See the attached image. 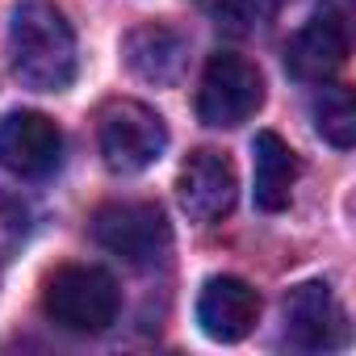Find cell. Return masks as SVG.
Listing matches in <instances>:
<instances>
[{
    "mask_svg": "<svg viewBox=\"0 0 356 356\" xmlns=\"http://www.w3.org/2000/svg\"><path fill=\"white\" fill-rule=\"evenodd\" d=\"M13 76L34 92H63L76 80V34L51 0H22L9 26Z\"/></svg>",
    "mask_w": 356,
    "mask_h": 356,
    "instance_id": "cell-1",
    "label": "cell"
},
{
    "mask_svg": "<svg viewBox=\"0 0 356 356\" xmlns=\"http://www.w3.org/2000/svg\"><path fill=\"white\" fill-rule=\"evenodd\" d=\"M118 281L97 264H63L42 285V310L51 323L76 335H97L118 318Z\"/></svg>",
    "mask_w": 356,
    "mask_h": 356,
    "instance_id": "cell-2",
    "label": "cell"
},
{
    "mask_svg": "<svg viewBox=\"0 0 356 356\" xmlns=\"http://www.w3.org/2000/svg\"><path fill=\"white\" fill-rule=\"evenodd\" d=\"M97 143H101L105 168L130 176V172L151 168L163 155L168 126L143 101H109L101 109V118H97Z\"/></svg>",
    "mask_w": 356,
    "mask_h": 356,
    "instance_id": "cell-3",
    "label": "cell"
},
{
    "mask_svg": "<svg viewBox=\"0 0 356 356\" xmlns=\"http://www.w3.org/2000/svg\"><path fill=\"white\" fill-rule=\"evenodd\" d=\"M264 105V76L235 51L210 55L197 84V118L214 130H235Z\"/></svg>",
    "mask_w": 356,
    "mask_h": 356,
    "instance_id": "cell-4",
    "label": "cell"
},
{
    "mask_svg": "<svg viewBox=\"0 0 356 356\" xmlns=\"http://www.w3.org/2000/svg\"><path fill=\"white\" fill-rule=\"evenodd\" d=\"M92 239L134 268H151L172 252V227L151 202H109L92 214Z\"/></svg>",
    "mask_w": 356,
    "mask_h": 356,
    "instance_id": "cell-5",
    "label": "cell"
},
{
    "mask_svg": "<svg viewBox=\"0 0 356 356\" xmlns=\"http://www.w3.org/2000/svg\"><path fill=\"white\" fill-rule=\"evenodd\" d=\"M0 163L22 181H47L63 163V134L38 109H13L0 118Z\"/></svg>",
    "mask_w": 356,
    "mask_h": 356,
    "instance_id": "cell-6",
    "label": "cell"
},
{
    "mask_svg": "<svg viewBox=\"0 0 356 356\" xmlns=\"http://www.w3.org/2000/svg\"><path fill=\"white\" fill-rule=\"evenodd\" d=\"M235 168L222 151H193L185 163H181V176H176V202L181 210L193 218V222H218L231 214L235 206Z\"/></svg>",
    "mask_w": 356,
    "mask_h": 356,
    "instance_id": "cell-7",
    "label": "cell"
},
{
    "mask_svg": "<svg viewBox=\"0 0 356 356\" xmlns=\"http://www.w3.org/2000/svg\"><path fill=\"white\" fill-rule=\"evenodd\" d=\"M348 63V22L335 9H318L285 47V67L306 84H327Z\"/></svg>",
    "mask_w": 356,
    "mask_h": 356,
    "instance_id": "cell-8",
    "label": "cell"
},
{
    "mask_svg": "<svg viewBox=\"0 0 356 356\" xmlns=\"http://www.w3.org/2000/svg\"><path fill=\"white\" fill-rule=\"evenodd\" d=\"M285 335L302 352H331L348 339L343 310L323 281H306L285 293Z\"/></svg>",
    "mask_w": 356,
    "mask_h": 356,
    "instance_id": "cell-9",
    "label": "cell"
},
{
    "mask_svg": "<svg viewBox=\"0 0 356 356\" xmlns=\"http://www.w3.org/2000/svg\"><path fill=\"white\" fill-rule=\"evenodd\" d=\"M260 318V293L243 277H210L197 298V323L218 343H239Z\"/></svg>",
    "mask_w": 356,
    "mask_h": 356,
    "instance_id": "cell-10",
    "label": "cell"
},
{
    "mask_svg": "<svg viewBox=\"0 0 356 356\" xmlns=\"http://www.w3.org/2000/svg\"><path fill=\"white\" fill-rule=\"evenodd\" d=\"M122 55L130 63V72L147 84H176L185 72V55H189V38L172 26L147 22L134 26L122 42Z\"/></svg>",
    "mask_w": 356,
    "mask_h": 356,
    "instance_id": "cell-11",
    "label": "cell"
},
{
    "mask_svg": "<svg viewBox=\"0 0 356 356\" xmlns=\"http://www.w3.org/2000/svg\"><path fill=\"white\" fill-rule=\"evenodd\" d=\"M252 155H256V206L264 214H281L293 197L298 155L289 151V143L277 130H260L252 143Z\"/></svg>",
    "mask_w": 356,
    "mask_h": 356,
    "instance_id": "cell-12",
    "label": "cell"
},
{
    "mask_svg": "<svg viewBox=\"0 0 356 356\" xmlns=\"http://www.w3.org/2000/svg\"><path fill=\"white\" fill-rule=\"evenodd\" d=\"M314 126L339 151H348L356 143V105L343 84H323V92L314 97Z\"/></svg>",
    "mask_w": 356,
    "mask_h": 356,
    "instance_id": "cell-13",
    "label": "cell"
},
{
    "mask_svg": "<svg viewBox=\"0 0 356 356\" xmlns=\"http://www.w3.org/2000/svg\"><path fill=\"white\" fill-rule=\"evenodd\" d=\"M26 235H30V210L17 197L0 193V264H9L22 252Z\"/></svg>",
    "mask_w": 356,
    "mask_h": 356,
    "instance_id": "cell-14",
    "label": "cell"
},
{
    "mask_svg": "<svg viewBox=\"0 0 356 356\" xmlns=\"http://www.w3.org/2000/svg\"><path fill=\"white\" fill-rule=\"evenodd\" d=\"M268 5H281V0H268Z\"/></svg>",
    "mask_w": 356,
    "mask_h": 356,
    "instance_id": "cell-15",
    "label": "cell"
}]
</instances>
